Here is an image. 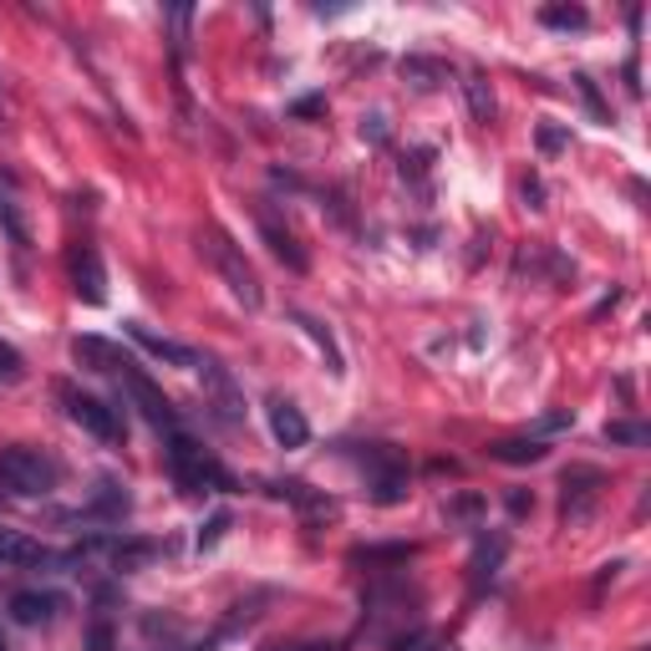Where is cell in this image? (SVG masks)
Instances as JSON below:
<instances>
[{"mask_svg": "<svg viewBox=\"0 0 651 651\" xmlns=\"http://www.w3.org/2000/svg\"><path fill=\"white\" fill-rule=\"evenodd\" d=\"M169 469H173V483H179L183 494H234L240 483L224 463L209 453L204 443H193L189 433H169Z\"/></svg>", "mask_w": 651, "mask_h": 651, "instance_id": "1", "label": "cell"}, {"mask_svg": "<svg viewBox=\"0 0 651 651\" xmlns=\"http://www.w3.org/2000/svg\"><path fill=\"white\" fill-rule=\"evenodd\" d=\"M0 483L21 499H47L61 483V463L51 459V453H41V448H31V443L0 448Z\"/></svg>", "mask_w": 651, "mask_h": 651, "instance_id": "2", "label": "cell"}, {"mask_svg": "<svg viewBox=\"0 0 651 651\" xmlns=\"http://www.w3.org/2000/svg\"><path fill=\"white\" fill-rule=\"evenodd\" d=\"M341 453L362 463L377 504H402V499H408V459H402V448H392V443H341Z\"/></svg>", "mask_w": 651, "mask_h": 651, "instance_id": "3", "label": "cell"}, {"mask_svg": "<svg viewBox=\"0 0 651 651\" xmlns=\"http://www.w3.org/2000/svg\"><path fill=\"white\" fill-rule=\"evenodd\" d=\"M204 250H209V260H214V270L224 276V286H230V296L240 306H250V311H260V301H266V290H260V276H254V266L240 254V244L230 240V234L219 230V224H209L204 234Z\"/></svg>", "mask_w": 651, "mask_h": 651, "instance_id": "4", "label": "cell"}, {"mask_svg": "<svg viewBox=\"0 0 651 651\" xmlns=\"http://www.w3.org/2000/svg\"><path fill=\"white\" fill-rule=\"evenodd\" d=\"M57 398H61V408H67V418H72L82 433H92L97 443H118L122 438V422H118V412H112L108 402L87 398V392H77V387H67V382L57 387Z\"/></svg>", "mask_w": 651, "mask_h": 651, "instance_id": "5", "label": "cell"}, {"mask_svg": "<svg viewBox=\"0 0 651 651\" xmlns=\"http://www.w3.org/2000/svg\"><path fill=\"white\" fill-rule=\"evenodd\" d=\"M118 387L128 392V402H133L138 412H143L148 422H153L158 433H179V408H173L163 392L153 387V377L143 372V367H128V372L118 377Z\"/></svg>", "mask_w": 651, "mask_h": 651, "instance_id": "6", "label": "cell"}, {"mask_svg": "<svg viewBox=\"0 0 651 651\" xmlns=\"http://www.w3.org/2000/svg\"><path fill=\"white\" fill-rule=\"evenodd\" d=\"M560 514H565V524H585L591 519V509L601 504V489H605V473L591 469V463H575V469H565V479H560Z\"/></svg>", "mask_w": 651, "mask_h": 651, "instance_id": "7", "label": "cell"}, {"mask_svg": "<svg viewBox=\"0 0 651 651\" xmlns=\"http://www.w3.org/2000/svg\"><path fill=\"white\" fill-rule=\"evenodd\" d=\"M72 357L97 377H122L128 367H138V357H128V351H122L118 341H108V337H77Z\"/></svg>", "mask_w": 651, "mask_h": 651, "instance_id": "8", "label": "cell"}, {"mask_svg": "<svg viewBox=\"0 0 651 651\" xmlns=\"http://www.w3.org/2000/svg\"><path fill=\"white\" fill-rule=\"evenodd\" d=\"M199 367H204V392H209V402H214L219 418H224V422H244V392L234 387V377L224 372L214 357H199Z\"/></svg>", "mask_w": 651, "mask_h": 651, "instance_id": "9", "label": "cell"}, {"mask_svg": "<svg viewBox=\"0 0 651 651\" xmlns=\"http://www.w3.org/2000/svg\"><path fill=\"white\" fill-rule=\"evenodd\" d=\"M72 290L82 306H102L108 301V270H102V254L92 244L72 250Z\"/></svg>", "mask_w": 651, "mask_h": 651, "instance_id": "10", "label": "cell"}, {"mask_svg": "<svg viewBox=\"0 0 651 651\" xmlns=\"http://www.w3.org/2000/svg\"><path fill=\"white\" fill-rule=\"evenodd\" d=\"M128 337H133L148 357H158V362L183 367V372H193V367H199V351H193V347H183V341H173V337H158V331H148V326H138V321H128Z\"/></svg>", "mask_w": 651, "mask_h": 651, "instance_id": "11", "label": "cell"}, {"mask_svg": "<svg viewBox=\"0 0 651 651\" xmlns=\"http://www.w3.org/2000/svg\"><path fill=\"white\" fill-rule=\"evenodd\" d=\"M270 433H276L280 448H306L311 443V422H306V412L296 408V402H270Z\"/></svg>", "mask_w": 651, "mask_h": 651, "instance_id": "12", "label": "cell"}, {"mask_svg": "<svg viewBox=\"0 0 651 651\" xmlns=\"http://www.w3.org/2000/svg\"><path fill=\"white\" fill-rule=\"evenodd\" d=\"M51 560V550L41 540H31V534L26 530H6V524H0V565H47Z\"/></svg>", "mask_w": 651, "mask_h": 651, "instance_id": "13", "label": "cell"}, {"mask_svg": "<svg viewBox=\"0 0 651 651\" xmlns=\"http://www.w3.org/2000/svg\"><path fill=\"white\" fill-rule=\"evenodd\" d=\"M61 595H51V591H16L11 595V615L21 621V627H47V621H57V611H61Z\"/></svg>", "mask_w": 651, "mask_h": 651, "instance_id": "14", "label": "cell"}, {"mask_svg": "<svg viewBox=\"0 0 651 651\" xmlns=\"http://www.w3.org/2000/svg\"><path fill=\"white\" fill-rule=\"evenodd\" d=\"M108 550H112V570H118V575L143 570L153 555H163V544L158 540H108Z\"/></svg>", "mask_w": 651, "mask_h": 651, "instance_id": "15", "label": "cell"}, {"mask_svg": "<svg viewBox=\"0 0 651 651\" xmlns=\"http://www.w3.org/2000/svg\"><path fill=\"white\" fill-rule=\"evenodd\" d=\"M128 514V494H122L112 479L97 483V499L87 509H77V514H61V519H122Z\"/></svg>", "mask_w": 651, "mask_h": 651, "instance_id": "16", "label": "cell"}, {"mask_svg": "<svg viewBox=\"0 0 651 651\" xmlns=\"http://www.w3.org/2000/svg\"><path fill=\"white\" fill-rule=\"evenodd\" d=\"M260 234H266V240H270V250H276L290 270H306V250L296 244V234H290V230H280L270 209H260Z\"/></svg>", "mask_w": 651, "mask_h": 651, "instance_id": "17", "label": "cell"}, {"mask_svg": "<svg viewBox=\"0 0 651 651\" xmlns=\"http://www.w3.org/2000/svg\"><path fill=\"white\" fill-rule=\"evenodd\" d=\"M550 453L544 438H504V443H489V459L499 463H540Z\"/></svg>", "mask_w": 651, "mask_h": 651, "instance_id": "18", "label": "cell"}, {"mask_svg": "<svg viewBox=\"0 0 651 651\" xmlns=\"http://www.w3.org/2000/svg\"><path fill=\"white\" fill-rule=\"evenodd\" d=\"M499 560H504V540H479V550H473V595H483V585H494L499 575Z\"/></svg>", "mask_w": 651, "mask_h": 651, "instance_id": "19", "label": "cell"}, {"mask_svg": "<svg viewBox=\"0 0 651 651\" xmlns=\"http://www.w3.org/2000/svg\"><path fill=\"white\" fill-rule=\"evenodd\" d=\"M266 489H270L276 499H290V504H301V509H316V514H331V509H337L326 494H311L301 479H276V483H266Z\"/></svg>", "mask_w": 651, "mask_h": 651, "instance_id": "20", "label": "cell"}, {"mask_svg": "<svg viewBox=\"0 0 651 651\" xmlns=\"http://www.w3.org/2000/svg\"><path fill=\"white\" fill-rule=\"evenodd\" d=\"M296 326H301V331H306V337H311L316 341V347H321L326 351V367H331V372H347V357H341V351H337V341H331V331H326V326L321 321H316V316H306V311H296Z\"/></svg>", "mask_w": 651, "mask_h": 651, "instance_id": "21", "label": "cell"}, {"mask_svg": "<svg viewBox=\"0 0 651 651\" xmlns=\"http://www.w3.org/2000/svg\"><path fill=\"white\" fill-rule=\"evenodd\" d=\"M463 97H469V112H473V122H494V112H499V102H494V87L483 82L479 72H473V77H463Z\"/></svg>", "mask_w": 651, "mask_h": 651, "instance_id": "22", "label": "cell"}, {"mask_svg": "<svg viewBox=\"0 0 651 651\" xmlns=\"http://www.w3.org/2000/svg\"><path fill=\"white\" fill-rule=\"evenodd\" d=\"M402 77H408L412 87H422V92H428V87H438L448 77V67H443V61H428V57H408V61H402Z\"/></svg>", "mask_w": 651, "mask_h": 651, "instance_id": "23", "label": "cell"}, {"mask_svg": "<svg viewBox=\"0 0 651 651\" xmlns=\"http://www.w3.org/2000/svg\"><path fill=\"white\" fill-rule=\"evenodd\" d=\"M540 26H555V31H585L591 16H585V6H544Z\"/></svg>", "mask_w": 651, "mask_h": 651, "instance_id": "24", "label": "cell"}, {"mask_svg": "<svg viewBox=\"0 0 651 651\" xmlns=\"http://www.w3.org/2000/svg\"><path fill=\"white\" fill-rule=\"evenodd\" d=\"M605 443L647 448L651 443V428H647V422H605Z\"/></svg>", "mask_w": 651, "mask_h": 651, "instance_id": "25", "label": "cell"}, {"mask_svg": "<svg viewBox=\"0 0 651 651\" xmlns=\"http://www.w3.org/2000/svg\"><path fill=\"white\" fill-rule=\"evenodd\" d=\"M412 555H418L412 544H382V550H357V565H382V560H398V565H408Z\"/></svg>", "mask_w": 651, "mask_h": 651, "instance_id": "26", "label": "cell"}, {"mask_svg": "<svg viewBox=\"0 0 651 651\" xmlns=\"http://www.w3.org/2000/svg\"><path fill=\"white\" fill-rule=\"evenodd\" d=\"M0 224H6V234H11V240L21 244V250L31 244V234H26V224H21V214H16L11 199H0Z\"/></svg>", "mask_w": 651, "mask_h": 651, "instance_id": "27", "label": "cell"}, {"mask_svg": "<svg viewBox=\"0 0 651 651\" xmlns=\"http://www.w3.org/2000/svg\"><path fill=\"white\" fill-rule=\"evenodd\" d=\"M224 530H230V514H214V519L204 524V530H199V550H214L219 534H224Z\"/></svg>", "mask_w": 651, "mask_h": 651, "instance_id": "28", "label": "cell"}, {"mask_svg": "<svg viewBox=\"0 0 651 651\" xmlns=\"http://www.w3.org/2000/svg\"><path fill=\"white\" fill-rule=\"evenodd\" d=\"M0 377H6V382H16V377H21V351L6 347V341H0Z\"/></svg>", "mask_w": 651, "mask_h": 651, "instance_id": "29", "label": "cell"}, {"mask_svg": "<svg viewBox=\"0 0 651 651\" xmlns=\"http://www.w3.org/2000/svg\"><path fill=\"white\" fill-rule=\"evenodd\" d=\"M565 143H570V138L560 133L555 122H540V148H544V153H560V148H565Z\"/></svg>", "mask_w": 651, "mask_h": 651, "instance_id": "30", "label": "cell"}, {"mask_svg": "<svg viewBox=\"0 0 651 651\" xmlns=\"http://www.w3.org/2000/svg\"><path fill=\"white\" fill-rule=\"evenodd\" d=\"M87 651H112V627H108V621H92V637H87Z\"/></svg>", "mask_w": 651, "mask_h": 651, "instance_id": "31", "label": "cell"}, {"mask_svg": "<svg viewBox=\"0 0 651 651\" xmlns=\"http://www.w3.org/2000/svg\"><path fill=\"white\" fill-rule=\"evenodd\" d=\"M575 87H580V97H585L591 118H605V108H601V97H595V82H591V77H575Z\"/></svg>", "mask_w": 651, "mask_h": 651, "instance_id": "32", "label": "cell"}, {"mask_svg": "<svg viewBox=\"0 0 651 651\" xmlns=\"http://www.w3.org/2000/svg\"><path fill=\"white\" fill-rule=\"evenodd\" d=\"M524 199H530V209H544V183L540 179H524Z\"/></svg>", "mask_w": 651, "mask_h": 651, "instance_id": "33", "label": "cell"}, {"mask_svg": "<svg viewBox=\"0 0 651 651\" xmlns=\"http://www.w3.org/2000/svg\"><path fill=\"white\" fill-rule=\"evenodd\" d=\"M270 651H337L331 641H296V647H270Z\"/></svg>", "mask_w": 651, "mask_h": 651, "instance_id": "34", "label": "cell"}, {"mask_svg": "<svg viewBox=\"0 0 651 651\" xmlns=\"http://www.w3.org/2000/svg\"><path fill=\"white\" fill-rule=\"evenodd\" d=\"M412 651H448L443 641H412Z\"/></svg>", "mask_w": 651, "mask_h": 651, "instance_id": "35", "label": "cell"}, {"mask_svg": "<svg viewBox=\"0 0 651 651\" xmlns=\"http://www.w3.org/2000/svg\"><path fill=\"white\" fill-rule=\"evenodd\" d=\"M0 651H11V647H6V637H0Z\"/></svg>", "mask_w": 651, "mask_h": 651, "instance_id": "36", "label": "cell"}]
</instances>
